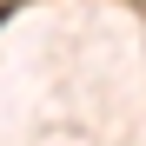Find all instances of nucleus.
<instances>
[{"label": "nucleus", "mask_w": 146, "mask_h": 146, "mask_svg": "<svg viewBox=\"0 0 146 146\" xmlns=\"http://www.w3.org/2000/svg\"><path fill=\"white\" fill-rule=\"evenodd\" d=\"M7 7H20V0H7Z\"/></svg>", "instance_id": "obj_1"}]
</instances>
